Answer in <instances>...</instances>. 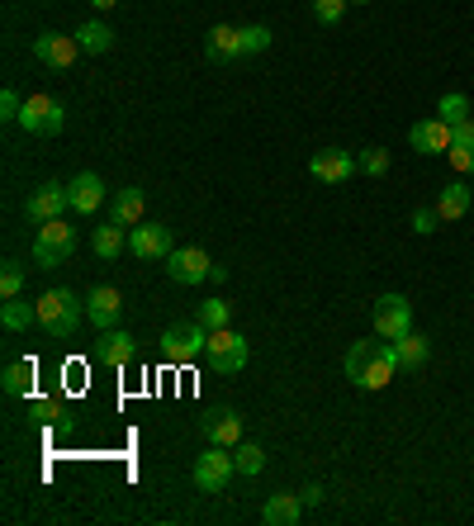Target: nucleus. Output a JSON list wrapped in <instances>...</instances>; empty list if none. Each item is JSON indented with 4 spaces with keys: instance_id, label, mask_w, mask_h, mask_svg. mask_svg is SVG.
Instances as JSON below:
<instances>
[{
    "instance_id": "21",
    "label": "nucleus",
    "mask_w": 474,
    "mask_h": 526,
    "mask_svg": "<svg viewBox=\"0 0 474 526\" xmlns=\"http://www.w3.org/2000/svg\"><path fill=\"white\" fill-rule=\"evenodd\" d=\"M204 53H209V62H237V57H242V29H233V24H214Z\"/></svg>"
},
{
    "instance_id": "25",
    "label": "nucleus",
    "mask_w": 474,
    "mask_h": 526,
    "mask_svg": "<svg viewBox=\"0 0 474 526\" xmlns=\"http://www.w3.org/2000/svg\"><path fill=\"white\" fill-rule=\"evenodd\" d=\"M91 247H95V256H100V261H114V256L128 247V228H119V223H110V218H105V228H95Z\"/></svg>"
},
{
    "instance_id": "10",
    "label": "nucleus",
    "mask_w": 474,
    "mask_h": 526,
    "mask_svg": "<svg viewBox=\"0 0 474 526\" xmlns=\"http://www.w3.org/2000/svg\"><path fill=\"white\" fill-rule=\"evenodd\" d=\"M166 275H171L176 285H204V280L214 275V261H209V252H200V247H176V252L166 256Z\"/></svg>"
},
{
    "instance_id": "27",
    "label": "nucleus",
    "mask_w": 474,
    "mask_h": 526,
    "mask_svg": "<svg viewBox=\"0 0 474 526\" xmlns=\"http://www.w3.org/2000/svg\"><path fill=\"white\" fill-rule=\"evenodd\" d=\"M0 323H5V332H24L29 323H38V304H24V299H5V309H0Z\"/></svg>"
},
{
    "instance_id": "17",
    "label": "nucleus",
    "mask_w": 474,
    "mask_h": 526,
    "mask_svg": "<svg viewBox=\"0 0 474 526\" xmlns=\"http://www.w3.org/2000/svg\"><path fill=\"white\" fill-rule=\"evenodd\" d=\"M133 356H138V342L128 337L124 327H110V332H100V346H95V361H100V365H110V370H124Z\"/></svg>"
},
{
    "instance_id": "9",
    "label": "nucleus",
    "mask_w": 474,
    "mask_h": 526,
    "mask_svg": "<svg viewBox=\"0 0 474 526\" xmlns=\"http://www.w3.org/2000/svg\"><path fill=\"white\" fill-rule=\"evenodd\" d=\"M128 252L138 256V261H166V256L176 252V247H171V228L143 218L138 228H128Z\"/></svg>"
},
{
    "instance_id": "22",
    "label": "nucleus",
    "mask_w": 474,
    "mask_h": 526,
    "mask_svg": "<svg viewBox=\"0 0 474 526\" xmlns=\"http://www.w3.org/2000/svg\"><path fill=\"white\" fill-rule=\"evenodd\" d=\"M446 162L456 166L460 176H474V119L451 128V152H446Z\"/></svg>"
},
{
    "instance_id": "5",
    "label": "nucleus",
    "mask_w": 474,
    "mask_h": 526,
    "mask_svg": "<svg viewBox=\"0 0 474 526\" xmlns=\"http://www.w3.org/2000/svg\"><path fill=\"white\" fill-rule=\"evenodd\" d=\"M19 128L34 133V138H57L67 128V109L57 105L53 95H29L24 109H19Z\"/></svg>"
},
{
    "instance_id": "7",
    "label": "nucleus",
    "mask_w": 474,
    "mask_h": 526,
    "mask_svg": "<svg viewBox=\"0 0 474 526\" xmlns=\"http://www.w3.org/2000/svg\"><path fill=\"white\" fill-rule=\"evenodd\" d=\"M204 361H209V370H219V375H237L247 365V337L233 332V327H214L209 346H204Z\"/></svg>"
},
{
    "instance_id": "24",
    "label": "nucleus",
    "mask_w": 474,
    "mask_h": 526,
    "mask_svg": "<svg viewBox=\"0 0 474 526\" xmlns=\"http://www.w3.org/2000/svg\"><path fill=\"white\" fill-rule=\"evenodd\" d=\"M0 384H5L10 399H29V389H34V361H10L0 370Z\"/></svg>"
},
{
    "instance_id": "26",
    "label": "nucleus",
    "mask_w": 474,
    "mask_h": 526,
    "mask_svg": "<svg viewBox=\"0 0 474 526\" xmlns=\"http://www.w3.org/2000/svg\"><path fill=\"white\" fill-rule=\"evenodd\" d=\"M72 38L81 43V53H110V48H114V29H110V24H100V19L81 24Z\"/></svg>"
},
{
    "instance_id": "29",
    "label": "nucleus",
    "mask_w": 474,
    "mask_h": 526,
    "mask_svg": "<svg viewBox=\"0 0 474 526\" xmlns=\"http://www.w3.org/2000/svg\"><path fill=\"white\" fill-rule=\"evenodd\" d=\"M233 465H237V474L256 479V474L266 470V451H261L256 441H237V446H233Z\"/></svg>"
},
{
    "instance_id": "38",
    "label": "nucleus",
    "mask_w": 474,
    "mask_h": 526,
    "mask_svg": "<svg viewBox=\"0 0 474 526\" xmlns=\"http://www.w3.org/2000/svg\"><path fill=\"white\" fill-rule=\"evenodd\" d=\"M19 109H24L19 91H15V86H5V91H0V119H15V124H19Z\"/></svg>"
},
{
    "instance_id": "19",
    "label": "nucleus",
    "mask_w": 474,
    "mask_h": 526,
    "mask_svg": "<svg viewBox=\"0 0 474 526\" xmlns=\"http://www.w3.org/2000/svg\"><path fill=\"white\" fill-rule=\"evenodd\" d=\"M304 517V498L299 493H271L261 503V526H294Z\"/></svg>"
},
{
    "instance_id": "4",
    "label": "nucleus",
    "mask_w": 474,
    "mask_h": 526,
    "mask_svg": "<svg viewBox=\"0 0 474 526\" xmlns=\"http://www.w3.org/2000/svg\"><path fill=\"white\" fill-rule=\"evenodd\" d=\"M204 346H209V327L195 318V323H171L162 332V356L171 365H190L195 356H204Z\"/></svg>"
},
{
    "instance_id": "33",
    "label": "nucleus",
    "mask_w": 474,
    "mask_h": 526,
    "mask_svg": "<svg viewBox=\"0 0 474 526\" xmlns=\"http://www.w3.org/2000/svg\"><path fill=\"white\" fill-rule=\"evenodd\" d=\"M19 290H24V266L5 261V271H0V299H15Z\"/></svg>"
},
{
    "instance_id": "20",
    "label": "nucleus",
    "mask_w": 474,
    "mask_h": 526,
    "mask_svg": "<svg viewBox=\"0 0 474 526\" xmlns=\"http://www.w3.org/2000/svg\"><path fill=\"white\" fill-rule=\"evenodd\" d=\"M143 209H147V195L138 190V185H128V190H119L110 200V223H119V228H138L143 223Z\"/></svg>"
},
{
    "instance_id": "18",
    "label": "nucleus",
    "mask_w": 474,
    "mask_h": 526,
    "mask_svg": "<svg viewBox=\"0 0 474 526\" xmlns=\"http://www.w3.org/2000/svg\"><path fill=\"white\" fill-rule=\"evenodd\" d=\"M67 200H72L76 214H95V209L105 204V181H100V176H91V171H81V176H72V181H67Z\"/></svg>"
},
{
    "instance_id": "8",
    "label": "nucleus",
    "mask_w": 474,
    "mask_h": 526,
    "mask_svg": "<svg viewBox=\"0 0 474 526\" xmlns=\"http://www.w3.org/2000/svg\"><path fill=\"white\" fill-rule=\"evenodd\" d=\"M233 474H237L233 451H228V446H209V451L195 460V489L200 493H223Z\"/></svg>"
},
{
    "instance_id": "6",
    "label": "nucleus",
    "mask_w": 474,
    "mask_h": 526,
    "mask_svg": "<svg viewBox=\"0 0 474 526\" xmlns=\"http://www.w3.org/2000/svg\"><path fill=\"white\" fill-rule=\"evenodd\" d=\"M370 323L380 332L384 342H399L413 332V304H408V294H380L375 299V309H370Z\"/></svg>"
},
{
    "instance_id": "15",
    "label": "nucleus",
    "mask_w": 474,
    "mask_h": 526,
    "mask_svg": "<svg viewBox=\"0 0 474 526\" xmlns=\"http://www.w3.org/2000/svg\"><path fill=\"white\" fill-rule=\"evenodd\" d=\"M34 57L43 62V67H57V72H67L76 57H81V43L67 34H38L34 38Z\"/></svg>"
},
{
    "instance_id": "34",
    "label": "nucleus",
    "mask_w": 474,
    "mask_h": 526,
    "mask_svg": "<svg viewBox=\"0 0 474 526\" xmlns=\"http://www.w3.org/2000/svg\"><path fill=\"white\" fill-rule=\"evenodd\" d=\"M356 166H361L365 176H384V171H389V152H384V147H365L361 157H356Z\"/></svg>"
},
{
    "instance_id": "30",
    "label": "nucleus",
    "mask_w": 474,
    "mask_h": 526,
    "mask_svg": "<svg viewBox=\"0 0 474 526\" xmlns=\"http://www.w3.org/2000/svg\"><path fill=\"white\" fill-rule=\"evenodd\" d=\"M437 114H441V119H446L451 128H456V124H465V119H470V100H465L460 91H446V95L437 100Z\"/></svg>"
},
{
    "instance_id": "37",
    "label": "nucleus",
    "mask_w": 474,
    "mask_h": 526,
    "mask_svg": "<svg viewBox=\"0 0 474 526\" xmlns=\"http://www.w3.org/2000/svg\"><path fill=\"white\" fill-rule=\"evenodd\" d=\"M441 228V214L437 209H418V214H413V233L418 237H432Z\"/></svg>"
},
{
    "instance_id": "28",
    "label": "nucleus",
    "mask_w": 474,
    "mask_h": 526,
    "mask_svg": "<svg viewBox=\"0 0 474 526\" xmlns=\"http://www.w3.org/2000/svg\"><path fill=\"white\" fill-rule=\"evenodd\" d=\"M399 365H408V370H418V365H427V356H432V342L422 337V332H408V337H399Z\"/></svg>"
},
{
    "instance_id": "35",
    "label": "nucleus",
    "mask_w": 474,
    "mask_h": 526,
    "mask_svg": "<svg viewBox=\"0 0 474 526\" xmlns=\"http://www.w3.org/2000/svg\"><path fill=\"white\" fill-rule=\"evenodd\" d=\"M351 0H313V15H318V24H337V19L347 15Z\"/></svg>"
},
{
    "instance_id": "39",
    "label": "nucleus",
    "mask_w": 474,
    "mask_h": 526,
    "mask_svg": "<svg viewBox=\"0 0 474 526\" xmlns=\"http://www.w3.org/2000/svg\"><path fill=\"white\" fill-rule=\"evenodd\" d=\"M299 498H304V508H318V503H323L328 493H323V484H309V489L299 493Z\"/></svg>"
},
{
    "instance_id": "36",
    "label": "nucleus",
    "mask_w": 474,
    "mask_h": 526,
    "mask_svg": "<svg viewBox=\"0 0 474 526\" xmlns=\"http://www.w3.org/2000/svg\"><path fill=\"white\" fill-rule=\"evenodd\" d=\"M34 413L43 422H53V427H62L67 422V408H62V399H43V403H34Z\"/></svg>"
},
{
    "instance_id": "11",
    "label": "nucleus",
    "mask_w": 474,
    "mask_h": 526,
    "mask_svg": "<svg viewBox=\"0 0 474 526\" xmlns=\"http://www.w3.org/2000/svg\"><path fill=\"white\" fill-rule=\"evenodd\" d=\"M62 209H72V200H67V185H62V181H43L38 190H29V200H24V218H29V223L62 218Z\"/></svg>"
},
{
    "instance_id": "3",
    "label": "nucleus",
    "mask_w": 474,
    "mask_h": 526,
    "mask_svg": "<svg viewBox=\"0 0 474 526\" xmlns=\"http://www.w3.org/2000/svg\"><path fill=\"white\" fill-rule=\"evenodd\" d=\"M72 252H76V228H67V218H48V223H38L34 266L57 271V266H67V256Z\"/></svg>"
},
{
    "instance_id": "40",
    "label": "nucleus",
    "mask_w": 474,
    "mask_h": 526,
    "mask_svg": "<svg viewBox=\"0 0 474 526\" xmlns=\"http://www.w3.org/2000/svg\"><path fill=\"white\" fill-rule=\"evenodd\" d=\"M95 10H114V5H119V0H91Z\"/></svg>"
},
{
    "instance_id": "16",
    "label": "nucleus",
    "mask_w": 474,
    "mask_h": 526,
    "mask_svg": "<svg viewBox=\"0 0 474 526\" xmlns=\"http://www.w3.org/2000/svg\"><path fill=\"white\" fill-rule=\"evenodd\" d=\"M408 143H413V152H427V157L451 152V124L446 119H418L408 128Z\"/></svg>"
},
{
    "instance_id": "23",
    "label": "nucleus",
    "mask_w": 474,
    "mask_h": 526,
    "mask_svg": "<svg viewBox=\"0 0 474 526\" xmlns=\"http://www.w3.org/2000/svg\"><path fill=\"white\" fill-rule=\"evenodd\" d=\"M437 214H441V223H456V218L470 214V185H465V181L446 185V190L437 195Z\"/></svg>"
},
{
    "instance_id": "32",
    "label": "nucleus",
    "mask_w": 474,
    "mask_h": 526,
    "mask_svg": "<svg viewBox=\"0 0 474 526\" xmlns=\"http://www.w3.org/2000/svg\"><path fill=\"white\" fill-rule=\"evenodd\" d=\"M228 318H233V309L223 304V299H204L200 304V323L214 332V327H228Z\"/></svg>"
},
{
    "instance_id": "12",
    "label": "nucleus",
    "mask_w": 474,
    "mask_h": 526,
    "mask_svg": "<svg viewBox=\"0 0 474 526\" xmlns=\"http://www.w3.org/2000/svg\"><path fill=\"white\" fill-rule=\"evenodd\" d=\"M309 171L323 185H342V181H351L361 166H356V157L342 152V147H323V152H313V157H309Z\"/></svg>"
},
{
    "instance_id": "13",
    "label": "nucleus",
    "mask_w": 474,
    "mask_h": 526,
    "mask_svg": "<svg viewBox=\"0 0 474 526\" xmlns=\"http://www.w3.org/2000/svg\"><path fill=\"white\" fill-rule=\"evenodd\" d=\"M86 318H91L100 332L119 327V318H124V294L114 290V285H95V290L86 294Z\"/></svg>"
},
{
    "instance_id": "31",
    "label": "nucleus",
    "mask_w": 474,
    "mask_h": 526,
    "mask_svg": "<svg viewBox=\"0 0 474 526\" xmlns=\"http://www.w3.org/2000/svg\"><path fill=\"white\" fill-rule=\"evenodd\" d=\"M266 48H271V29H266V24H247V29H242V57L266 53Z\"/></svg>"
},
{
    "instance_id": "14",
    "label": "nucleus",
    "mask_w": 474,
    "mask_h": 526,
    "mask_svg": "<svg viewBox=\"0 0 474 526\" xmlns=\"http://www.w3.org/2000/svg\"><path fill=\"white\" fill-rule=\"evenodd\" d=\"M200 432L209 446H228L233 451L237 441H242V418H237V408H209L200 418Z\"/></svg>"
},
{
    "instance_id": "41",
    "label": "nucleus",
    "mask_w": 474,
    "mask_h": 526,
    "mask_svg": "<svg viewBox=\"0 0 474 526\" xmlns=\"http://www.w3.org/2000/svg\"><path fill=\"white\" fill-rule=\"evenodd\" d=\"M351 5H370V0H351Z\"/></svg>"
},
{
    "instance_id": "2",
    "label": "nucleus",
    "mask_w": 474,
    "mask_h": 526,
    "mask_svg": "<svg viewBox=\"0 0 474 526\" xmlns=\"http://www.w3.org/2000/svg\"><path fill=\"white\" fill-rule=\"evenodd\" d=\"M81 318H86V304H81L72 290L38 294V327H43L53 342H72L76 327H81Z\"/></svg>"
},
{
    "instance_id": "1",
    "label": "nucleus",
    "mask_w": 474,
    "mask_h": 526,
    "mask_svg": "<svg viewBox=\"0 0 474 526\" xmlns=\"http://www.w3.org/2000/svg\"><path fill=\"white\" fill-rule=\"evenodd\" d=\"M399 370V346L394 342H356L347 351V380L356 389H389Z\"/></svg>"
}]
</instances>
